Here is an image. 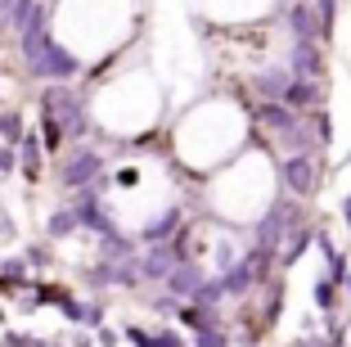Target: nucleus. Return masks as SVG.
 I'll use <instances>...</instances> for the list:
<instances>
[{
	"label": "nucleus",
	"instance_id": "1",
	"mask_svg": "<svg viewBox=\"0 0 351 347\" xmlns=\"http://www.w3.org/2000/svg\"><path fill=\"white\" fill-rule=\"evenodd\" d=\"M126 19H131V0H63V36L82 41L90 27V45L122 36Z\"/></svg>",
	"mask_w": 351,
	"mask_h": 347
},
{
	"label": "nucleus",
	"instance_id": "2",
	"mask_svg": "<svg viewBox=\"0 0 351 347\" xmlns=\"http://www.w3.org/2000/svg\"><path fill=\"white\" fill-rule=\"evenodd\" d=\"M212 5H217V10H230V14H239V19H243L248 10H257V5H266V0H207V10H212Z\"/></svg>",
	"mask_w": 351,
	"mask_h": 347
}]
</instances>
